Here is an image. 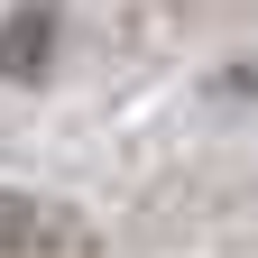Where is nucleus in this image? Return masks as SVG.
Returning a JSON list of instances; mask_svg holds the SVG:
<instances>
[{
  "label": "nucleus",
  "mask_w": 258,
  "mask_h": 258,
  "mask_svg": "<svg viewBox=\"0 0 258 258\" xmlns=\"http://www.w3.org/2000/svg\"><path fill=\"white\" fill-rule=\"evenodd\" d=\"M28 55H46V19H37V10H28V19L10 28V37H0V74H19Z\"/></svg>",
  "instance_id": "f257e3e1"
}]
</instances>
